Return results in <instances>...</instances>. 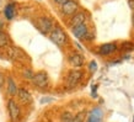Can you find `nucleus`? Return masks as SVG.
<instances>
[{
	"instance_id": "obj_1",
	"label": "nucleus",
	"mask_w": 134,
	"mask_h": 122,
	"mask_svg": "<svg viewBox=\"0 0 134 122\" xmlns=\"http://www.w3.org/2000/svg\"><path fill=\"white\" fill-rule=\"evenodd\" d=\"M49 37H51L52 42H54V43L57 46H59V47L65 46V43L68 42V36H66L65 31L63 29H60V27H58V26L53 27V30L51 31Z\"/></svg>"
},
{
	"instance_id": "obj_2",
	"label": "nucleus",
	"mask_w": 134,
	"mask_h": 122,
	"mask_svg": "<svg viewBox=\"0 0 134 122\" xmlns=\"http://www.w3.org/2000/svg\"><path fill=\"white\" fill-rule=\"evenodd\" d=\"M53 21L52 19L49 17H40L36 20V27L40 31H41L43 35H47V33H51V31L53 30Z\"/></svg>"
},
{
	"instance_id": "obj_3",
	"label": "nucleus",
	"mask_w": 134,
	"mask_h": 122,
	"mask_svg": "<svg viewBox=\"0 0 134 122\" xmlns=\"http://www.w3.org/2000/svg\"><path fill=\"white\" fill-rule=\"evenodd\" d=\"M8 111H9V116H10L12 122H17L20 120V116H21L20 106H19V104L14 99H10L8 101Z\"/></svg>"
},
{
	"instance_id": "obj_4",
	"label": "nucleus",
	"mask_w": 134,
	"mask_h": 122,
	"mask_svg": "<svg viewBox=\"0 0 134 122\" xmlns=\"http://www.w3.org/2000/svg\"><path fill=\"white\" fill-rule=\"evenodd\" d=\"M33 83V85L37 86V88H41V89H44L47 88L49 84V79H48V75L46 72H38L33 75V78L31 79Z\"/></svg>"
},
{
	"instance_id": "obj_5",
	"label": "nucleus",
	"mask_w": 134,
	"mask_h": 122,
	"mask_svg": "<svg viewBox=\"0 0 134 122\" xmlns=\"http://www.w3.org/2000/svg\"><path fill=\"white\" fill-rule=\"evenodd\" d=\"M77 9H79V5H77L76 1H74V0H68V1H65L64 4H62V12L66 15V16H73L75 15L77 11Z\"/></svg>"
},
{
	"instance_id": "obj_6",
	"label": "nucleus",
	"mask_w": 134,
	"mask_h": 122,
	"mask_svg": "<svg viewBox=\"0 0 134 122\" xmlns=\"http://www.w3.org/2000/svg\"><path fill=\"white\" fill-rule=\"evenodd\" d=\"M82 72L81 70H71L68 74V78H66V86L68 88H74L79 84V81L81 80L82 78Z\"/></svg>"
},
{
	"instance_id": "obj_7",
	"label": "nucleus",
	"mask_w": 134,
	"mask_h": 122,
	"mask_svg": "<svg viewBox=\"0 0 134 122\" xmlns=\"http://www.w3.org/2000/svg\"><path fill=\"white\" fill-rule=\"evenodd\" d=\"M68 62H69L70 65H73V67H75V68H80V67L84 65L85 59H84V57H82L80 53L73 52V53H70L69 54V57H68Z\"/></svg>"
},
{
	"instance_id": "obj_8",
	"label": "nucleus",
	"mask_w": 134,
	"mask_h": 122,
	"mask_svg": "<svg viewBox=\"0 0 134 122\" xmlns=\"http://www.w3.org/2000/svg\"><path fill=\"white\" fill-rule=\"evenodd\" d=\"M73 30V33L74 36L79 38V40H84V38H89V31H87V27H86L85 24H81V25H77L75 27H71Z\"/></svg>"
},
{
	"instance_id": "obj_9",
	"label": "nucleus",
	"mask_w": 134,
	"mask_h": 122,
	"mask_svg": "<svg viewBox=\"0 0 134 122\" xmlns=\"http://www.w3.org/2000/svg\"><path fill=\"white\" fill-rule=\"evenodd\" d=\"M17 98L20 100L22 104L25 105H29V104H32V95L29 93V90L24 89V88H21V89L17 90Z\"/></svg>"
},
{
	"instance_id": "obj_10",
	"label": "nucleus",
	"mask_w": 134,
	"mask_h": 122,
	"mask_svg": "<svg viewBox=\"0 0 134 122\" xmlns=\"http://www.w3.org/2000/svg\"><path fill=\"white\" fill-rule=\"evenodd\" d=\"M102 117H103V112L100 107H95L89 115L87 122H102Z\"/></svg>"
},
{
	"instance_id": "obj_11",
	"label": "nucleus",
	"mask_w": 134,
	"mask_h": 122,
	"mask_svg": "<svg viewBox=\"0 0 134 122\" xmlns=\"http://www.w3.org/2000/svg\"><path fill=\"white\" fill-rule=\"evenodd\" d=\"M116 49H117L116 43H105V45H102L101 47L98 48V53H100L101 56H110Z\"/></svg>"
},
{
	"instance_id": "obj_12",
	"label": "nucleus",
	"mask_w": 134,
	"mask_h": 122,
	"mask_svg": "<svg viewBox=\"0 0 134 122\" xmlns=\"http://www.w3.org/2000/svg\"><path fill=\"white\" fill-rule=\"evenodd\" d=\"M85 14L84 12H76L75 15H73V19L70 21V25L71 27H75L77 25H81V24H85Z\"/></svg>"
},
{
	"instance_id": "obj_13",
	"label": "nucleus",
	"mask_w": 134,
	"mask_h": 122,
	"mask_svg": "<svg viewBox=\"0 0 134 122\" xmlns=\"http://www.w3.org/2000/svg\"><path fill=\"white\" fill-rule=\"evenodd\" d=\"M8 53H9V56H10V58H12V59H16V61H20V59H22V58L25 57V53L22 52L21 49L15 48V47L9 48Z\"/></svg>"
},
{
	"instance_id": "obj_14",
	"label": "nucleus",
	"mask_w": 134,
	"mask_h": 122,
	"mask_svg": "<svg viewBox=\"0 0 134 122\" xmlns=\"http://www.w3.org/2000/svg\"><path fill=\"white\" fill-rule=\"evenodd\" d=\"M6 90H8V94L10 96H15L17 94V86H16V83L12 78H8V86H6Z\"/></svg>"
},
{
	"instance_id": "obj_15",
	"label": "nucleus",
	"mask_w": 134,
	"mask_h": 122,
	"mask_svg": "<svg viewBox=\"0 0 134 122\" xmlns=\"http://www.w3.org/2000/svg\"><path fill=\"white\" fill-rule=\"evenodd\" d=\"M4 15L8 20H12L15 15H16V10H15V5L14 4H8L4 9Z\"/></svg>"
},
{
	"instance_id": "obj_16",
	"label": "nucleus",
	"mask_w": 134,
	"mask_h": 122,
	"mask_svg": "<svg viewBox=\"0 0 134 122\" xmlns=\"http://www.w3.org/2000/svg\"><path fill=\"white\" fill-rule=\"evenodd\" d=\"M10 43V40H9V36L4 31H0V48L3 47H6Z\"/></svg>"
},
{
	"instance_id": "obj_17",
	"label": "nucleus",
	"mask_w": 134,
	"mask_h": 122,
	"mask_svg": "<svg viewBox=\"0 0 134 122\" xmlns=\"http://www.w3.org/2000/svg\"><path fill=\"white\" fill-rule=\"evenodd\" d=\"M73 115H71V112H68V111H65V112H63L60 116V121L62 122H70L71 120H73Z\"/></svg>"
},
{
	"instance_id": "obj_18",
	"label": "nucleus",
	"mask_w": 134,
	"mask_h": 122,
	"mask_svg": "<svg viewBox=\"0 0 134 122\" xmlns=\"http://www.w3.org/2000/svg\"><path fill=\"white\" fill-rule=\"evenodd\" d=\"M84 118H85V112H79L77 115L74 116L70 122H84Z\"/></svg>"
},
{
	"instance_id": "obj_19",
	"label": "nucleus",
	"mask_w": 134,
	"mask_h": 122,
	"mask_svg": "<svg viewBox=\"0 0 134 122\" xmlns=\"http://www.w3.org/2000/svg\"><path fill=\"white\" fill-rule=\"evenodd\" d=\"M33 75H35V74H33V72L31 69H26L24 72V77L26 78V79H32Z\"/></svg>"
},
{
	"instance_id": "obj_20",
	"label": "nucleus",
	"mask_w": 134,
	"mask_h": 122,
	"mask_svg": "<svg viewBox=\"0 0 134 122\" xmlns=\"http://www.w3.org/2000/svg\"><path fill=\"white\" fill-rule=\"evenodd\" d=\"M89 69H90V72H91V73H93V72H96V70H97V64H96V62H95V61L90 62Z\"/></svg>"
},
{
	"instance_id": "obj_21",
	"label": "nucleus",
	"mask_w": 134,
	"mask_h": 122,
	"mask_svg": "<svg viewBox=\"0 0 134 122\" xmlns=\"http://www.w3.org/2000/svg\"><path fill=\"white\" fill-rule=\"evenodd\" d=\"M4 83H5V79H4V74L0 72V88L4 85Z\"/></svg>"
},
{
	"instance_id": "obj_22",
	"label": "nucleus",
	"mask_w": 134,
	"mask_h": 122,
	"mask_svg": "<svg viewBox=\"0 0 134 122\" xmlns=\"http://www.w3.org/2000/svg\"><path fill=\"white\" fill-rule=\"evenodd\" d=\"M129 1V8L134 10V0H128Z\"/></svg>"
},
{
	"instance_id": "obj_23",
	"label": "nucleus",
	"mask_w": 134,
	"mask_h": 122,
	"mask_svg": "<svg viewBox=\"0 0 134 122\" xmlns=\"http://www.w3.org/2000/svg\"><path fill=\"white\" fill-rule=\"evenodd\" d=\"M54 1H55V3H57V4H64L65 1H68V0H54Z\"/></svg>"
},
{
	"instance_id": "obj_24",
	"label": "nucleus",
	"mask_w": 134,
	"mask_h": 122,
	"mask_svg": "<svg viewBox=\"0 0 134 122\" xmlns=\"http://www.w3.org/2000/svg\"><path fill=\"white\" fill-rule=\"evenodd\" d=\"M132 22H133V26H134V15H133V17H132Z\"/></svg>"
}]
</instances>
